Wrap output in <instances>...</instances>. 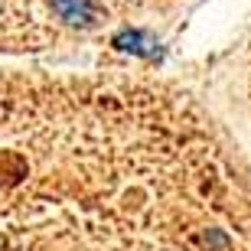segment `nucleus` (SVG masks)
I'll return each instance as SVG.
<instances>
[{
  "instance_id": "obj_1",
  "label": "nucleus",
  "mask_w": 251,
  "mask_h": 251,
  "mask_svg": "<svg viewBox=\"0 0 251 251\" xmlns=\"http://www.w3.org/2000/svg\"><path fill=\"white\" fill-rule=\"evenodd\" d=\"M52 7L59 10V17L69 20V23H82L88 26L95 20V3L92 0H52Z\"/></svg>"
}]
</instances>
